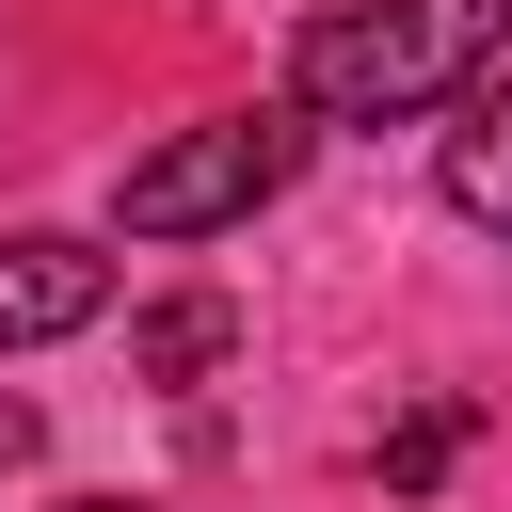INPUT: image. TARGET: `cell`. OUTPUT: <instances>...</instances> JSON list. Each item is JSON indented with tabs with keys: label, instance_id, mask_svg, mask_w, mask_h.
<instances>
[{
	"label": "cell",
	"instance_id": "cell-1",
	"mask_svg": "<svg viewBox=\"0 0 512 512\" xmlns=\"http://www.w3.org/2000/svg\"><path fill=\"white\" fill-rule=\"evenodd\" d=\"M496 48H512V0H336L288 48V112L304 128H400V112H448Z\"/></svg>",
	"mask_w": 512,
	"mask_h": 512
},
{
	"label": "cell",
	"instance_id": "cell-2",
	"mask_svg": "<svg viewBox=\"0 0 512 512\" xmlns=\"http://www.w3.org/2000/svg\"><path fill=\"white\" fill-rule=\"evenodd\" d=\"M288 160H304V112H208V128H176V144H144L112 208H128V240H208V224L272 208Z\"/></svg>",
	"mask_w": 512,
	"mask_h": 512
},
{
	"label": "cell",
	"instance_id": "cell-3",
	"mask_svg": "<svg viewBox=\"0 0 512 512\" xmlns=\"http://www.w3.org/2000/svg\"><path fill=\"white\" fill-rule=\"evenodd\" d=\"M112 304V256L96 240H0V352H48Z\"/></svg>",
	"mask_w": 512,
	"mask_h": 512
},
{
	"label": "cell",
	"instance_id": "cell-4",
	"mask_svg": "<svg viewBox=\"0 0 512 512\" xmlns=\"http://www.w3.org/2000/svg\"><path fill=\"white\" fill-rule=\"evenodd\" d=\"M448 112H464V128H448V208H464L480 240H512V48H496Z\"/></svg>",
	"mask_w": 512,
	"mask_h": 512
},
{
	"label": "cell",
	"instance_id": "cell-5",
	"mask_svg": "<svg viewBox=\"0 0 512 512\" xmlns=\"http://www.w3.org/2000/svg\"><path fill=\"white\" fill-rule=\"evenodd\" d=\"M224 352H240V320H224L208 288H192V304H144V336H128V368H144V384H208Z\"/></svg>",
	"mask_w": 512,
	"mask_h": 512
},
{
	"label": "cell",
	"instance_id": "cell-6",
	"mask_svg": "<svg viewBox=\"0 0 512 512\" xmlns=\"http://www.w3.org/2000/svg\"><path fill=\"white\" fill-rule=\"evenodd\" d=\"M464 432H480L464 400H432V416H400V432H384V480H400V496H416V480H448V448H464Z\"/></svg>",
	"mask_w": 512,
	"mask_h": 512
},
{
	"label": "cell",
	"instance_id": "cell-7",
	"mask_svg": "<svg viewBox=\"0 0 512 512\" xmlns=\"http://www.w3.org/2000/svg\"><path fill=\"white\" fill-rule=\"evenodd\" d=\"M80 512H112V496H80Z\"/></svg>",
	"mask_w": 512,
	"mask_h": 512
}]
</instances>
